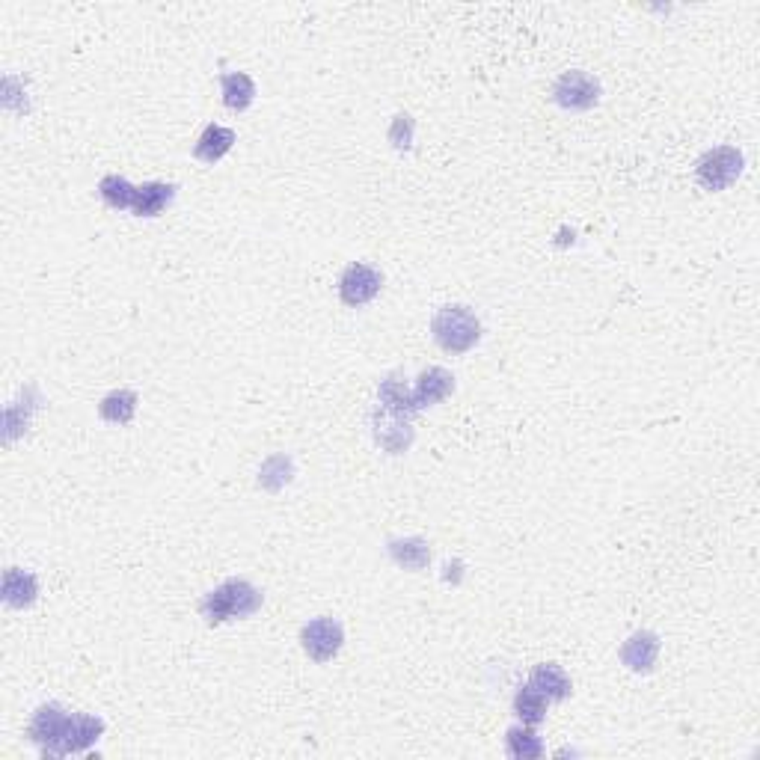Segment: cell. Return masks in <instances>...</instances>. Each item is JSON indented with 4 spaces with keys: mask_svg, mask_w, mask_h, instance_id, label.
Masks as SVG:
<instances>
[{
    "mask_svg": "<svg viewBox=\"0 0 760 760\" xmlns=\"http://www.w3.org/2000/svg\"><path fill=\"white\" fill-rule=\"evenodd\" d=\"M265 594L247 582V579H226L223 585H217L214 591H208L199 603V615L214 627V624H226V621H241L250 618L262 609Z\"/></svg>",
    "mask_w": 760,
    "mask_h": 760,
    "instance_id": "cell-1",
    "label": "cell"
},
{
    "mask_svg": "<svg viewBox=\"0 0 760 760\" xmlns=\"http://www.w3.org/2000/svg\"><path fill=\"white\" fill-rule=\"evenodd\" d=\"M431 336L446 354L461 357L481 342V321L470 306L449 303V306L437 309V315L431 321Z\"/></svg>",
    "mask_w": 760,
    "mask_h": 760,
    "instance_id": "cell-2",
    "label": "cell"
},
{
    "mask_svg": "<svg viewBox=\"0 0 760 760\" xmlns=\"http://www.w3.org/2000/svg\"><path fill=\"white\" fill-rule=\"evenodd\" d=\"M72 719L63 704H42L27 728V740L42 749L45 758H66L69 755V734H72Z\"/></svg>",
    "mask_w": 760,
    "mask_h": 760,
    "instance_id": "cell-3",
    "label": "cell"
},
{
    "mask_svg": "<svg viewBox=\"0 0 760 760\" xmlns=\"http://www.w3.org/2000/svg\"><path fill=\"white\" fill-rule=\"evenodd\" d=\"M743 152L734 146H716L710 152H704L695 164V179L698 185L707 190H725L731 188L740 173H743Z\"/></svg>",
    "mask_w": 760,
    "mask_h": 760,
    "instance_id": "cell-4",
    "label": "cell"
},
{
    "mask_svg": "<svg viewBox=\"0 0 760 760\" xmlns=\"http://www.w3.org/2000/svg\"><path fill=\"white\" fill-rule=\"evenodd\" d=\"M300 645H303V651H306L309 660L330 663L342 651V645H345V627H342L339 618H330V615L312 618L300 630Z\"/></svg>",
    "mask_w": 760,
    "mask_h": 760,
    "instance_id": "cell-5",
    "label": "cell"
},
{
    "mask_svg": "<svg viewBox=\"0 0 760 760\" xmlns=\"http://www.w3.org/2000/svg\"><path fill=\"white\" fill-rule=\"evenodd\" d=\"M383 288V274L366 262H351L339 277V300L351 309L372 303Z\"/></svg>",
    "mask_w": 760,
    "mask_h": 760,
    "instance_id": "cell-6",
    "label": "cell"
},
{
    "mask_svg": "<svg viewBox=\"0 0 760 760\" xmlns=\"http://www.w3.org/2000/svg\"><path fill=\"white\" fill-rule=\"evenodd\" d=\"M600 93V81L579 69L562 72L553 84V101L565 110H591L600 101Z\"/></svg>",
    "mask_w": 760,
    "mask_h": 760,
    "instance_id": "cell-7",
    "label": "cell"
},
{
    "mask_svg": "<svg viewBox=\"0 0 760 760\" xmlns=\"http://www.w3.org/2000/svg\"><path fill=\"white\" fill-rule=\"evenodd\" d=\"M372 434H375L380 449L389 452V455H404L416 440V431H413L410 419L398 416L386 407H378L372 413Z\"/></svg>",
    "mask_w": 760,
    "mask_h": 760,
    "instance_id": "cell-8",
    "label": "cell"
},
{
    "mask_svg": "<svg viewBox=\"0 0 760 760\" xmlns=\"http://www.w3.org/2000/svg\"><path fill=\"white\" fill-rule=\"evenodd\" d=\"M621 663L627 665L636 674H648L654 671L657 657H660V636L654 630H636L618 651Z\"/></svg>",
    "mask_w": 760,
    "mask_h": 760,
    "instance_id": "cell-9",
    "label": "cell"
},
{
    "mask_svg": "<svg viewBox=\"0 0 760 760\" xmlns=\"http://www.w3.org/2000/svg\"><path fill=\"white\" fill-rule=\"evenodd\" d=\"M452 392H455V375H452L449 369H443V366L425 369V372L416 378V386H413V398H416V407H419V410L446 401Z\"/></svg>",
    "mask_w": 760,
    "mask_h": 760,
    "instance_id": "cell-10",
    "label": "cell"
},
{
    "mask_svg": "<svg viewBox=\"0 0 760 760\" xmlns=\"http://www.w3.org/2000/svg\"><path fill=\"white\" fill-rule=\"evenodd\" d=\"M39 597V579L36 573L21 568H9L3 573V603L12 609H27Z\"/></svg>",
    "mask_w": 760,
    "mask_h": 760,
    "instance_id": "cell-11",
    "label": "cell"
},
{
    "mask_svg": "<svg viewBox=\"0 0 760 760\" xmlns=\"http://www.w3.org/2000/svg\"><path fill=\"white\" fill-rule=\"evenodd\" d=\"M176 185L173 182H146L134 193V217H158L167 211V205H173L176 199Z\"/></svg>",
    "mask_w": 760,
    "mask_h": 760,
    "instance_id": "cell-12",
    "label": "cell"
},
{
    "mask_svg": "<svg viewBox=\"0 0 760 760\" xmlns=\"http://www.w3.org/2000/svg\"><path fill=\"white\" fill-rule=\"evenodd\" d=\"M235 146V131L226 128V125H205V131L196 137V146H193V158L205 161V164H217L223 155H229Z\"/></svg>",
    "mask_w": 760,
    "mask_h": 760,
    "instance_id": "cell-13",
    "label": "cell"
},
{
    "mask_svg": "<svg viewBox=\"0 0 760 760\" xmlns=\"http://www.w3.org/2000/svg\"><path fill=\"white\" fill-rule=\"evenodd\" d=\"M529 686L538 689L547 701H565L573 692V683L565 674V668L556 663H538L529 674Z\"/></svg>",
    "mask_w": 760,
    "mask_h": 760,
    "instance_id": "cell-14",
    "label": "cell"
},
{
    "mask_svg": "<svg viewBox=\"0 0 760 760\" xmlns=\"http://www.w3.org/2000/svg\"><path fill=\"white\" fill-rule=\"evenodd\" d=\"M378 398L380 407H386V410H392V413H398V416H407V419H410V416L419 413L416 398H413V389L404 383L401 375H386V378L380 380Z\"/></svg>",
    "mask_w": 760,
    "mask_h": 760,
    "instance_id": "cell-15",
    "label": "cell"
},
{
    "mask_svg": "<svg viewBox=\"0 0 760 760\" xmlns=\"http://www.w3.org/2000/svg\"><path fill=\"white\" fill-rule=\"evenodd\" d=\"M220 95L232 113H244L256 101V81L247 72H226L220 75Z\"/></svg>",
    "mask_w": 760,
    "mask_h": 760,
    "instance_id": "cell-16",
    "label": "cell"
},
{
    "mask_svg": "<svg viewBox=\"0 0 760 760\" xmlns=\"http://www.w3.org/2000/svg\"><path fill=\"white\" fill-rule=\"evenodd\" d=\"M137 401L134 389H113L98 401V416L110 425H128L137 416Z\"/></svg>",
    "mask_w": 760,
    "mask_h": 760,
    "instance_id": "cell-17",
    "label": "cell"
},
{
    "mask_svg": "<svg viewBox=\"0 0 760 760\" xmlns=\"http://www.w3.org/2000/svg\"><path fill=\"white\" fill-rule=\"evenodd\" d=\"M389 556L398 568L404 570H425L431 562V547L425 538H395L389 541Z\"/></svg>",
    "mask_w": 760,
    "mask_h": 760,
    "instance_id": "cell-18",
    "label": "cell"
},
{
    "mask_svg": "<svg viewBox=\"0 0 760 760\" xmlns=\"http://www.w3.org/2000/svg\"><path fill=\"white\" fill-rule=\"evenodd\" d=\"M505 752L514 760H535L544 755V740L535 734L532 725H517L505 731Z\"/></svg>",
    "mask_w": 760,
    "mask_h": 760,
    "instance_id": "cell-19",
    "label": "cell"
},
{
    "mask_svg": "<svg viewBox=\"0 0 760 760\" xmlns=\"http://www.w3.org/2000/svg\"><path fill=\"white\" fill-rule=\"evenodd\" d=\"M104 734V719L90 716V713H75L72 719V734H69V755H81L93 749Z\"/></svg>",
    "mask_w": 760,
    "mask_h": 760,
    "instance_id": "cell-20",
    "label": "cell"
},
{
    "mask_svg": "<svg viewBox=\"0 0 760 760\" xmlns=\"http://www.w3.org/2000/svg\"><path fill=\"white\" fill-rule=\"evenodd\" d=\"M547 707H550V701L538 689H532L529 683L520 686L517 695H514V713L523 725H532V728L541 725L547 719Z\"/></svg>",
    "mask_w": 760,
    "mask_h": 760,
    "instance_id": "cell-21",
    "label": "cell"
},
{
    "mask_svg": "<svg viewBox=\"0 0 760 760\" xmlns=\"http://www.w3.org/2000/svg\"><path fill=\"white\" fill-rule=\"evenodd\" d=\"M291 478H294V461H291V455L277 452V455H271V458L262 464V470H259V487L268 490V493H280Z\"/></svg>",
    "mask_w": 760,
    "mask_h": 760,
    "instance_id": "cell-22",
    "label": "cell"
},
{
    "mask_svg": "<svg viewBox=\"0 0 760 760\" xmlns=\"http://www.w3.org/2000/svg\"><path fill=\"white\" fill-rule=\"evenodd\" d=\"M134 193H137V188H134L128 179H122V176H104V179L98 182V196H101L104 205H110L113 211L131 208V205H134Z\"/></svg>",
    "mask_w": 760,
    "mask_h": 760,
    "instance_id": "cell-23",
    "label": "cell"
},
{
    "mask_svg": "<svg viewBox=\"0 0 760 760\" xmlns=\"http://www.w3.org/2000/svg\"><path fill=\"white\" fill-rule=\"evenodd\" d=\"M389 143H392L398 152H407V149H410V143H413V119H410V113H398V116L392 119Z\"/></svg>",
    "mask_w": 760,
    "mask_h": 760,
    "instance_id": "cell-24",
    "label": "cell"
}]
</instances>
